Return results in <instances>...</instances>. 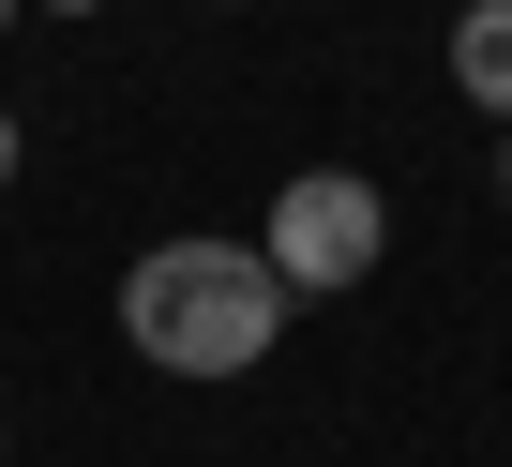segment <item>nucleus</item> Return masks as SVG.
Here are the masks:
<instances>
[{"label":"nucleus","instance_id":"obj_3","mask_svg":"<svg viewBox=\"0 0 512 467\" xmlns=\"http://www.w3.org/2000/svg\"><path fill=\"white\" fill-rule=\"evenodd\" d=\"M437 61H452V91H467L482 121H512V0H452Z\"/></svg>","mask_w":512,"mask_h":467},{"label":"nucleus","instance_id":"obj_4","mask_svg":"<svg viewBox=\"0 0 512 467\" xmlns=\"http://www.w3.org/2000/svg\"><path fill=\"white\" fill-rule=\"evenodd\" d=\"M0 196H16V106H0Z\"/></svg>","mask_w":512,"mask_h":467},{"label":"nucleus","instance_id":"obj_6","mask_svg":"<svg viewBox=\"0 0 512 467\" xmlns=\"http://www.w3.org/2000/svg\"><path fill=\"white\" fill-rule=\"evenodd\" d=\"M497 196H512V121H497Z\"/></svg>","mask_w":512,"mask_h":467},{"label":"nucleus","instance_id":"obj_2","mask_svg":"<svg viewBox=\"0 0 512 467\" xmlns=\"http://www.w3.org/2000/svg\"><path fill=\"white\" fill-rule=\"evenodd\" d=\"M256 257H272L287 302H347V287H377V257H392V196H377L362 166H287L272 211H256Z\"/></svg>","mask_w":512,"mask_h":467},{"label":"nucleus","instance_id":"obj_5","mask_svg":"<svg viewBox=\"0 0 512 467\" xmlns=\"http://www.w3.org/2000/svg\"><path fill=\"white\" fill-rule=\"evenodd\" d=\"M16 16H31V0H16ZM46 16H106V0H46Z\"/></svg>","mask_w":512,"mask_h":467},{"label":"nucleus","instance_id":"obj_1","mask_svg":"<svg viewBox=\"0 0 512 467\" xmlns=\"http://www.w3.org/2000/svg\"><path fill=\"white\" fill-rule=\"evenodd\" d=\"M121 347H136L151 377L226 392V377H256V362L287 347V287H272V257H256V242H226V226L136 242V272H121Z\"/></svg>","mask_w":512,"mask_h":467},{"label":"nucleus","instance_id":"obj_8","mask_svg":"<svg viewBox=\"0 0 512 467\" xmlns=\"http://www.w3.org/2000/svg\"><path fill=\"white\" fill-rule=\"evenodd\" d=\"M0 31H16V0H0Z\"/></svg>","mask_w":512,"mask_h":467},{"label":"nucleus","instance_id":"obj_7","mask_svg":"<svg viewBox=\"0 0 512 467\" xmlns=\"http://www.w3.org/2000/svg\"><path fill=\"white\" fill-rule=\"evenodd\" d=\"M0 467H16V422H0Z\"/></svg>","mask_w":512,"mask_h":467}]
</instances>
